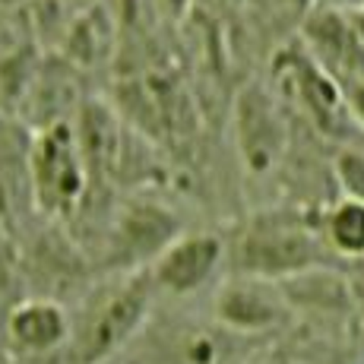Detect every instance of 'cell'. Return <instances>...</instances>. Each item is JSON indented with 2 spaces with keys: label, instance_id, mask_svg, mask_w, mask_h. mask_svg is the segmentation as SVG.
Returning <instances> with one entry per match:
<instances>
[{
  "label": "cell",
  "instance_id": "6da1fadb",
  "mask_svg": "<svg viewBox=\"0 0 364 364\" xmlns=\"http://www.w3.org/2000/svg\"><path fill=\"white\" fill-rule=\"evenodd\" d=\"M326 254L320 225L307 222L298 213H260L247 219L225 241L228 276H250L266 282H285L301 272L323 269Z\"/></svg>",
  "mask_w": 364,
  "mask_h": 364
},
{
  "label": "cell",
  "instance_id": "8fae6325",
  "mask_svg": "<svg viewBox=\"0 0 364 364\" xmlns=\"http://www.w3.org/2000/svg\"><path fill=\"white\" fill-rule=\"evenodd\" d=\"M289 298L291 307H307V311H320V314H342V311H355V291L346 279L336 269H311L301 272L295 279L279 282Z\"/></svg>",
  "mask_w": 364,
  "mask_h": 364
},
{
  "label": "cell",
  "instance_id": "4fadbf2b",
  "mask_svg": "<svg viewBox=\"0 0 364 364\" xmlns=\"http://www.w3.org/2000/svg\"><path fill=\"white\" fill-rule=\"evenodd\" d=\"M333 181L346 200L364 203V146L346 143L333 156Z\"/></svg>",
  "mask_w": 364,
  "mask_h": 364
},
{
  "label": "cell",
  "instance_id": "9c48e42d",
  "mask_svg": "<svg viewBox=\"0 0 364 364\" xmlns=\"http://www.w3.org/2000/svg\"><path fill=\"white\" fill-rule=\"evenodd\" d=\"M304 51L317 60L339 86L364 80V45L346 10H314L301 26Z\"/></svg>",
  "mask_w": 364,
  "mask_h": 364
},
{
  "label": "cell",
  "instance_id": "2e32d148",
  "mask_svg": "<svg viewBox=\"0 0 364 364\" xmlns=\"http://www.w3.org/2000/svg\"><path fill=\"white\" fill-rule=\"evenodd\" d=\"M355 314H358V326H361V333H364V289L355 295Z\"/></svg>",
  "mask_w": 364,
  "mask_h": 364
},
{
  "label": "cell",
  "instance_id": "9a60e30c",
  "mask_svg": "<svg viewBox=\"0 0 364 364\" xmlns=\"http://www.w3.org/2000/svg\"><path fill=\"white\" fill-rule=\"evenodd\" d=\"M326 6H333V10H364V0H326Z\"/></svg>",
  "mask_w": 364,
  "mask_h": 364
},
{
  "label": "cell",
  "instance_id": "5bb4252c",
  "mask_svg": "<svg viewBox=\"0 0 364 364\" xmlns=\"http://www.w3.org/2000/svg\"><path fill=\"white\" fill-rule=\"evenodd\" d=\"M342 95H346V105H348V114H352V124H358V127L364 130V80L346 82V86H342Z\"/></svg>",
  "mask_w": 364,
  "mask_h": 364
},
{
  "label": "cell",
  "instance_id": "7c38bea8",
  "mask_svg": "<svg viewBox=\"0 0 364 364\" xmlns=\"http://www.w3.org/2000/svg\"><path fill=\"white\" fill-rule=\"evenodd\" d=\"M320 232H323V241L333 254L361 260L364 257V203L339 197L323 213Z\"/></svg>",
  "mask_w": 364,
  "mask_h": 364
},
{
  "label": "cell",
  "instance_id": "7a4b0ae2",
  "mask_svg": "<svg viewBox=\"0 0 364 364\" xmlns=\"http://www.w3.org/2000/svg\"><path fill=\"white\" fill-rule=\"evenodd\" d=\"M149 269L121 272L117 279L105 282L86 301L80 320L73 326V352L80 364H105L114 358L124 346L143 330L149 317L152 295H156Z\"/></svg>",
  "mask_w": 364,
  "mask_h": 364
},
{
  "label": "cell",
  "instance_id": "277c9868",
  "mask_svg": "<svg viewBox=\"0 0 364 364\" xmlns=\"http://www.w3.org/2000/svg\"><path fill=\"white\" fill-rule=\"evenodd\" d=\"M181 222L171 209L156 200H124L105 235V269L143 272L165 254V247L181 237Z\"/></svg>",
  "mask_w": 364,
  "mask_h": 364
},
{
  "label": "cell",
  "instance_id": "8992f818",
  "mask_svg": "<svg viewBox=\"0 0 364 364\" xmlns=\"http://www.w3.org/2000/svg\"><path fill=\"white\" fill-rule=\"evenodd\" d=\"M235 143L250 174H272L289 149V124L269 89L244 86L235 99Z\"/></svg>",
  "mask_w": 364,
  "mask_h": 364
},
{
  "label": "cell",
  "instance_id": "30bf717a",
  "mask_svg": "<svg viewBox=\"0 0 364 364\" xmlns=\"http://www.w3.org/2000/svg\"><path fill=\"white\" fill-rule=\"evenodd\" d=\"M73 336L67 311L51 298L19 301L6 314V342L19 355H48L67 346Z\"/></svg>",
  "mask_w": 364,
  "mask_h": 364
},
{
  "label": "cell",
  "instance_id": "3957f363",
  "mask_svg": "<svg viewBox=\"0 0 364 364\" xmlns=\"http://www.w3.org/2000/svg\"><path fill=\"white\" fill-rule=\"evenodd\" d=\"M89 191V171L82 162L73 121L38 130L29 146V197L51 219L76 213Z\"/></svg>",
  "mask_w": 364,
  "mask_h": 364
},
{
  "label": "cell",
  "instance_id": "5b68a950",
  "mask_svg": "<svg viewBox=\"0 0 364 364\" xmlns=\"http://www.w3.org/2000/svg\"><path fill=\"white\" fill-rule=\"evenodd\" d=\"M276 80H279V89L298 105V111L320 133H326V136L346 133L352 114H348L342 86L304 51V45L279 54Z\"/></svg>",
  "mask_w": 364,
  "mask_h": 364
},
{
  "label": "cell",
  "instance_id": "52a82bcc",
  "mask_svg": "<svg viewBox=\"0 0 364 364\" xmlns=\"http://www.w3.org/2000/svg\"><path fill=\"white\" fill-rule=\"evenodd\" d=\"M215 320L235 333H263L289 317L291 304L282 285L250 276H228L213 301Z\"/></svg>",
  "mask_w": 364,
  "mask_h": 364
},
{
  "label": "cell",
  "instance_id": "ba28073f",
  "mask_svg": "<svg viewBox=\"0 0 364 364\" xmlns=\"http://www.w3.org/2000/svg\"><path fill=\"white\" fill-rule=\"evenodd\" d=\"M225 263V241L213 232H184L165 247V254L149 266V276L159 291L193 295Z\"/></svg>",
  "mask_w": 364,
  "mask_h": 364
}]
</instances>
